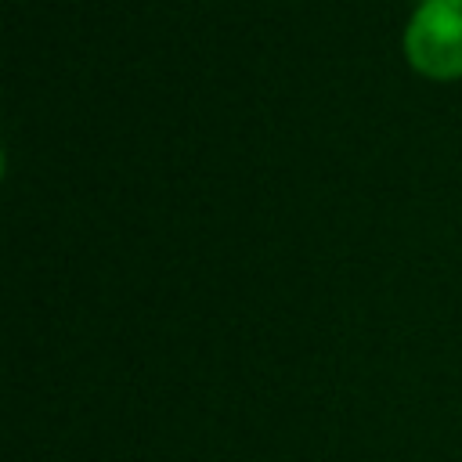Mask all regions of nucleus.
I'll use <instances>...</instances> for the list:
<instances>
[{
    "instance_id": "obj_1",
    "label": "nucleus",
    "mask_w": 462,
    "mask_h": 462,
    "mask_svg": "<svg viewBox=\"0 0 462 462\" xmlns=\"http://www.w3.org/2000/svg\"><path fill=\"white\" fill-rule=\"evenodd\" d=\"M408 61L433 76H462V0H422L404 29Z\"/></svg>"
}]
</instances>
